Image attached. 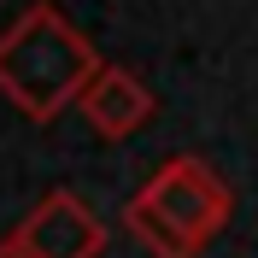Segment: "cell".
<instances>
[{"label": "cell", "mask_w": 258, "mask_h": 258, "mask_svg": "<svg viewBox=\"0 0 258 258\" xmlns=\"http://www.w3.org/2000/svg\"><path fill=\"white\" fill-rule=\"evenodd\" d=\"M100 64L106 59L94 53V41L53 0H30L0 30V94L30 123H53L64 106H77Z\"/></svg>", "instance_id": "1"}, {"label": "cell", "mask_w": 258, "mask_h": 258, "mask_svg": "<svg viewBox=\"0 0 258 258\" xmlns=\"http://www.w3.org/2000/svg\"><path fill=\"white\" fill-rule=\"evenodd\" d=\"M24 258H100L106 252V223H100L88 200L71 188H53L30 206V217L6 235Z\"/></svg>", "instance_id": "3"}, {"label": "cell", "mask_w": 258, "mask_h": 258, "mask_svg": "<svg viewBox=\"0 0 258 258\" xmlns=\"http://www.w3.org/2000/svg\"><path fill=\"white\" fill-rule=\"evenodd\" d=\"M229 211H235L229 182L217 176L206 159L176 153L170 164H159V170L135 188V200L123 206V223H129V235H135L153 258H200L217 235H223Z\"/></svg>", "instance_id": "2"}, {"label": "cell", "mask_w": 258, "mask_h": 258, "mask_svg": "<svg viewBox=\"0 0 258 258\" xmlns=\"http://www.w3.org/2000/svg\"><path fill=\"white\" fill-rule=\"evenodd\" d=\"M77 112L88 117V129H94V135L123 141V135H135L147 117L159 112V100H153V88H147L129 64H100L94 77H88V88H82Z\"/></svg>", "instance_id": "4"}, {"label": "cell", "mask_w": 258, "mask_h": 258, "mask_svg": "<svg viewBox=\"0 0 258 258\" xmlns=\"http://www.w3.org/2000/svg\"><path fill=\"white\" fill-rule=\"evenodd\" d=\"M0 258H24V252H18V246H12V241H0Z\"/></svg>", "instance_id": "5"}]
</instances>
